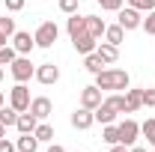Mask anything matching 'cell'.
Returning <instances> with one entry per match:
<instances>
[{
	"label": "cell",
	"mask_w": 155,
	"mask_h": 152,
	"mask_svg": "<svg viewBox=\"0 0 155 152\" xmlns=\"http://www.w3.org/2000/svg\"><path fill=\"white\" fill-rule=\"evenodd\" d=\"M93 116H96V122H101V125H110V122H116V107L114 104H107V101H101L96 111H93Z\"/></svg>",
	"instance_id": "14"
},
{
	"label": "cell",
	"mask_w": 155,
	"mask_h": 152,
	"mask_svg": "<svg viewBox=\"0 0 155 152\" xmlns=\"http://www.w3.org/2000/svg\"><path fill=\"white\" fill-rule=\"evenodd\" d=\"M152 152H155V149H152Z\"/></svg>",
	"instance_id": "43"
},
{
	"label": "cell",
	"mask_w": 155,
	"mask_h": 152,
	"mask_svg": "<svg viewBox=\"0 0 155 152\" xmlns=\"http://www.w3.org/2000/svg\"><path fill=\"white\" fill-rule=\"evenodd\" d=\"M9 72H12V78H15L18 84H27L30 78L36 75V66L30 63V57H21V54H18V57L12 60V66H9Z\"/></svg>",
	"instance_id": "3"
},
{
	"label": "cell",
	"mask_w": 155,
	"mask_h": 152,
	"mask_svg": "<svg viewBox=\"0 0 155 152\" xmlns=\"http://www.w3.org/2000/svg\"><path fill=\"white\" fill-rule=\"evenodd\" d=\"M48 152H66V149H63V146H57V143H54V146H48Z\"/></svg>",
	"instance_id": "38"
},
{
	"label": "cell",
	"mask_w": 155,
	"mask_h": 152,
	"mask_svg": "<svg viewBox=\"0 0 155 152\" xmlns=\"http://www.w3.org/2000/svg\"><path fill=\"white\" fill-rule=\"evenodd\" d=\"M98 90H128V72L122 69H101L96 75Z\"/></svg>",
	"instance_id": "1"
},
{
	"label": "cell",
	"mask_w": 155,
	"mask_h": 152,
	"mask_svg": "<svg viewBox=\"0 0 155 152\" xmlns=\"http://www.w3.org/2000/svg\"><path fill=\"white\" fill-rule=\"evenodd\" d=\"M101 140L107 143V146H114V143H119V125H104V131H101Z\"/></svg>",
	"instance_id": "22"
},
{
	"label": "cell",
	"mask_w": 155,
	"mask_h": 152,
	"mask_svg": "<svg viewBox=\"0 0 155 152\" xmlns=\"http://www.w3.org/2000/svg\"><path fill=\"white\" fill-rule=\"evenodd\" d=\"M0 81H3V69H0Z\"/></svg>",
	"instance_id": "42"
},
{
	"label": "cell",
	"mask_w": 155,
	"mask_h": 152,
	"mask_svg": "<svg viewBox=\"0 0 155 152\" xmlns=\"http://www.w3.org/2000/svg\"><path fill=\"white\" fill-rule=\"evenodd\" d=\"M57 36H60V27L54 24V21H42V24H39V30L33 33V39H36V48H54Z\"/></svg>",
	"instance_id": "2"
},
{
	"label": "cell",
	"mask_w": 155,
	"mask_h": 152,
	"mask_svg": "<svg viewBox=\"0 0 155 152\" xmlns=\"http://www.w3.org/2000/svg\"><path fill=\"white\" fill-rule=\"evenodd\" d=\"M96 54L104 60V63H116V57H119V48H116V45H110V42H101V45L96 48Z\"/></svg>",
	"instance_id": "17"
},
{
	"label": "cell",
	"mask_w": 155,
	"mask_h": 152,
	"mask_svg": "<svg viewBox=\"0 0 155 152\" xmlns=\"http://www.w3.org/2000/svg\"><path fill=\"white\" fill-rule=\"evenodd\" d=\"M33 134H36V140H39V143H48V140H54V128H51L45 119H42V122L36 125V131H33Z\"/></svg>",
	"instance_id": "21"
},
{
	"label": "cell",
	"mask_w": 155,
	"mask_h": 152,
	"mask_svg": "<svg viewBox=\"0 0 155 152\" xmlns=\"http://www.w3.org/2000/svg\"><path fill=\"white\" fill-rule=\"evenodd\" d=\"M122 39H125V30L119 27V24H110V27H104V42H110V45H122Z\"/></svg>",
	"instance_id": "18"
},
{
	"label": "cell",
	"mask_w": 155,
	"mask_h": 152,
	"mask_svg": "<svg viewBox=\"0 0 155 152\" xmlns=\"http://www.w3.org/2000/svg\"><path fill=\"white\" fill-rule=\"evenodd\" d=\"M128 152H149V149H146V146H137V143H134V146H128Z\"/></svg>",
	"instance_id": "37"
},
{
	"label": "cell",
	"mask_w": 155,
	"mask_h": 152,
	"mask_svg": "<svg viewBox=\"0 0 155 152\" xmlns=\"http://www.w3.org/2000/svg\"><path fill=\"white\" fill-rule=\"evenodd\" d=\"M137 137H140V122H134V119H122V122H119V143L134 146Z\"/></svg>",
	"instance_id": "5"
},
{
	"label": "cell",
	"mask_w": 155,
	"mask_h": 152,
	"mask_svg": "<svg viewBox=\"0 0 155 152\" xmlns=\"http://www.w3.org/2000/svg\"><path fill=\"white\" fill-rule=\"evenodd\" d=\"M116 24L128 33V30H137V27L143 24V18H140V12H137L134 6H128V9H119V21H116Z\"/></svg>",
	"instance_id": "9"
},
{
	"label": "cell",
	"mask_w": 155,
	"mask_h": 152,
	"mask_svg": "<svg viewBox=\"0 0 155 152\" xmlns=\"http://www.w3.org/2000/svg\"><path fill=\"white\" fill-rule=\"evenodd\" d=\"M0 122H3V125H15V122H18V111H15L12 104H9V107H0Z\"/></svg>",
	"instance_id": "24"
},
{
	"label": "cell",
	"mask_w": 155,
	"mask_h": 152,
	"mask_svg": "<svg viewBox=\"0 0 155 152\" xmlns=\"http://www.w3.org/2000/svg\"><path fill=\"white\" fill-rule=\"evenodd\" d=\"M143 107V90H125V111L134 114Z\"/></svg>",
	"instance_id": "16"
},
{
	"label": "cell",
	"mask_w": 155,
	"mask_h": 152,
	"mask_svg": "<svg viewBox=\"0 0 155 152\" xmlns=\"http://www.w3.org/2000/svg\"><path fill=\"white\" fill-rule=\"evenodd\" d=\"M57 6H60V12H66V15H75L78 12V0H60Z\"/></svg>",
	"instance_id": "31"
},
{
	"label": "cell",
	"mask_w": 155,
	"mask_h": 152,
	"mask_svg": "<svg viewBox=\"0 0 155 152\" xmlns=\"http://www.w3.org/2000/svg\"><path fill=\"white\" fill-rule=\"evenodd\" d=\"M72 45H75V51H78V54H84V57H87V54H93V51L98 48V45H96V39L90 36L87 30H81L78 36H72Z\"/></svg>",
	"instance_id": "10"
},
{
	"label": "cell",
	"mask_w": 155,
	"mask_h": 152,
	"mask_svg": "<svg viewBox=\"0 0 155 152\" xmlns=\"http://www.w3.org/2000/svg\"><path fill=\"white\" fill-rule=\"evenodd\" d=\"M36 125H39V119L30 114V111L18 114V122H15V128H18L21 134H33V131H36Z\"/></svg>",
	"instance_id": "15"
},
{
	"label": "cell",
	"mask_w": 155,
	"mask_h": 152,
	"mask_svg": "<svg viewBox=\"0 0 155 152\" xmlns=\"http://www.w3.org/2000/svg\"><path fill=\"white\" fill-rule=\"evenodd\" d=\"M128 6H134L137 12H152V9H155V0H128Z\"/></svg>",
	"instance_id": "29"
},
{
	"label": "cell",
	"mask_w": 155,
	"mask_h": 152,
	"mask_svg": "<svg viewBox=\"0 0 155 152\" xmlns=\"http://www.w3.org/2000/svg\"><path fill=\"white\" fill-rule=\"evenodd\" d=\"M104 66H107V63H104V60L98 57L96 51H93V54H87V57H84V69H87V72H93V75H98V72H101V69H104Z\"/></svg>",
	"instance_id": "20"
},
{
	"label": "cell",
	"mask_w": 155,
	"mask_h": 152,
	"mask_svg": "<svg viewBox=\"0 0 155 152\" xmlns=\"http://www.w3.org/2000/svg\"><path fill=\"white\" fill-rule=\"evenodd\" d=\"M30 114L36 116L39 122H42V119H48V116L54 114V104H51V98H48V95H36V98L30 101Z\"/></svg>",
	"instance_id": "8"
},
{
	"label": "cell",
	"mask_w": 155,
	"mask_h": 152,
	"mask_svg": "<svg viewBox=\"0 0 155 152\" xmlns=\"http://www.w3.org/2000/svg\"><path fill=\"white\" fill-rule=\"evenodd\" d=\"M0 137H6V125L3 122H0Z\"/></svg>",
	"instance_id": "39"
},
{
	"label": "cell",
	"mask_w": 155,
	"mask_h": 152,
	"mask_svg": "<svg viewBox=\"0 0 155 152\" xmlns=\"http://www.w3.org/2000/svg\"><path fill=\"white\" fill-rule=\"evenodd\" d=\"M98 6L107 9V12H119L122 9V0H98Z\"/></svg>",
	"instance_id": "32"
},
{
	"label": "cell",
	"mask_w": 155,
	"mask_h": 152,
	"mask_svg": "<svg viewBox=\"0 0 155 152\" xmlns=\"http://www.w3.org/2000/svg\"><path fill=\"white\" fill-rule=\"evenodd\" d=\"M24 3H27V0H6V9H9V12H21Z\"/></svg>",
	"instance_id": "34"
},
{
	"label": "cell",
	"mask_w": 155,
	"mask_h": 152,
	"mask_svg": "<svg viewBox=\"0 0 155 152\" xmlns=\"http://www.w3.org/2000/svg\"><path fill=\"white\" fill-rule=\"evenodd\" d=\"M143 107H155V87L143 90Z\"/></svg>",
	"instance_id": "33"
},
{
	"label": "cell",
	"mask_w": 155,
	"mask_h": 152,
	"mask_svg": "<svg viewBox=\"0 0 155 152\" xmlns=\"http://www.w3.org/2000/svg\"><path fill=\"white\" fill-rule=\"evenodd\" d=\"M0 107H3V93H0Z\"/></svg>",
	"instance_id": "41"
},
{
	"label": "cell",
	"mask_w": 155,
	"mask_h": 152,
	"mask_svg": "<svg viewBox=\"0 0 155 152\" xmlns=\"http://www.w3.org/2000/svg\"><path fill=\"white\" fill-rule=\"evenodd\" d=\"M93 122H96V116H93V111H90V107H78L75 114H72V125H75L78 131H87Z\"/></svg>",
	"instance_id": "12"
},
{
	"label": "cell",
	"mask_w": 155,
	"mask_h": 152,
	"mask_svg": "<svg viewBox=\"0 0 155 152\" xmlns=\"http://www.w3.org/2000/svg\"><path fill=\"white\" fill-rule=\"evenodd\" d=\"M110 152H128V146H125V143H114V146H110Z\"/></svg>",
	"instance_id": "36"
},
{
	"label": "cell",
	"mask_w": 155,
	"mask_h": 152,
	"mask_svg": "<svg viewBox=\"0 0 155 152\" xmlns=\"http://www.w3.org/2000/svg\"><path fill=\"white\" fill-rule=\"evenodd\" d=\"M101 101H104V98H101V90H98L96 84H93V87H84V90H81V107H90V111H96Z\"/></svg>",
	"instance_id": "11"
},
{
	"label": "cell",
	"mask_w": 155,
	"mask_h": 152,
	"mask_svg": "<svg viewBox=\"0 0 155 152\" xmlns=\"http://www.w3.org/2000/svg\"><path fill=\"white\" fill-rule=\"evenodd\" d=\"M30 101H33V98H30V90H27L24 84H15V87L9 90V104H12L18 114L30 111Z\"/></svg>",
	"instance_id": "4"
},
{
	"label": "cell",
	"mask_w": 155,
	"mask_h": 152,
	"mask_svg": "<svg viewBox=\"0 0 155 152\" xmlns=\"http://www.w3.org/2000/svg\"><path fill=\"white\" fill-rule=\"evenodd\" d=\"M0 152H18V149H15V143H12V140L0 137Z\"/></svg>",
	"instance_id": "35"
},
{
	"label": "cell",
	"mask_w": 155,
	"mask_h": 152,
	"mask_svg": "<svg viewBox=\"0 0 155 152\" xmlns=\"http://www.w3.org/2000/svg\"><path fill=\"white\" fill-rule=\"evenodd\" d=\"M15 57H18V51H15L12 45H3V48H0V66H12Z\"/></svg>",
	"instance_id": "26"
},
{
	"label": "cell",
	"mask_w": 155,
	"mask_h": 152,
	"mask_svg": "<svg viewBox=\"0 0 155 152\" xmlns=\"http://www.w3.org/2000/svg\"><path fill=\"white\" fill-rule=\"evenodd\" d=\"M140 134H143V137L149 140V146L155 149V119H146V122L140 125Z\"/></svg>",
	"instance_id": "25"
},
{
	"label": "cell",
	"mask_w": 155,
	"mask_h": 152,
	"mask_svg": "<svg viewBox=\"0 0 155 152\" xmlns=\"http://www.w3.org/2000/svg\"><path fill=\"white\" fill-rule=\"evenodd\" d=\"M66 30H69V36H78L81 30H84V15H69V21H66Z\"/></svg>",
	"instance_id": "23"
},
{
	"label": "cell",
	"mask_w": 155,
	"mask_h": 152,
	"mask_svg": "<svg viewBox=\"0 0 155 152\" xmlns=\"http://www.w3.org/2000/svg\"><path fill=\"white\" fill-rule=\"evenodd\" d=\"M0 33H3V36H12V33H15V18L0 15Z\"/></svg>",
	"instance_id": "28"
},
{
	"label": "cell",
	"mask_w": 155,
	"mask_h": 152,
	"mask_svg": "<svg viewBox=\"0 0 155 152\" xmlns=\"http://www.w3.org/2000/svg\"><path fill=\"white\" fill-rule=\"evenodd\" d=\"M33 78H36L39 84L51 87V84L60 81V66H54V63H42V66H36V75H33Z\"/></svg>",
	"instance_id": "7"
},
{
	"label": "cell",
	"mask_w": 155,
	"mask_h": 152,
	"mask_svg": "<svg viewBox=\"0 0 155 152\" xmlns=\"http://www.w3.org/2000/svg\"><path fill=\"white\" fill-rule=\"evenodd\" d=\"M104 101H107V104H114V107H116V114H128V111H125V95L114 93V95H107Z\"/></svg>",
	"instance_id": "27"
},
{
	"label": "cell",
	"mask_w": 155,
	"mask_h": 152,
	"mask_svg": "<svg viewBox=\"0 0 155 152\" xmlns=\"http://www.w3.org/2000/svg\"><path fill=\"white\" fill-rule=\"evenodd\" d=\"M104 27H107L104 18H98V15H84V30H87L93 39H101V36H104Z\"/></svg>",
	"instance_id": "13"
},
{
	"label": "cell",
	"mask_w": 155,
	"mask_h": 152,
	"mask_svg": "<svg viewBox=\"0 0 155 152\" xmlns=\"http://www.w3.org/2000/svg\"><path fill=\"white\" fill-rule=\"evenodd\" d=\"M12 48L18 51L21 57H30V51L36 48V39L30 36L27 30H15V33H12Z\"/></svg>",
	"instance_id": "6"
},
{
	"label": "cell",
	"mask_w": 155,
	"mask_h": 152,
	"mask_svg": "<svg viewBox=\"0 0 155 152\" xmlns=\"http://www.w3.org/2000/svg\"><path fill=\"white\" fill-rule=\"evenodd\" d=\"M15 149H18V152H36L39 149L36 134H21L18 140H15Z\"/></svg>",
	"instance_id": "19"
},
{
	"label": "cell",
	"mask_w": 155,
	"mask_h": 152,
	"mask_svg": "<svg viewBox=\"0 0 155 152\" xmlns=\"http://www.w3.org/2000/svg\"><path fill=\"white\" fill-rule=\"evenodd\" d=\"M140 27H143L149 36H155V9H152V12H146V18H143V24H140Z\"/></svg>",
	"instance_id": "30"
},
{
	"label": "cell",
	"mask_w": 155,
	"mask_h": 152,
	"mask_svg": "<svg viewBox=\"0 0 155 152\" xmlns=\"http://www.w3.org/2000/svg\"><path fill=\"white\" fill-rule=\"evenodd\" d=\"M6 39H9V36H3V33H0V48H3V45H6Z\"/></svg>",
	"instance_id": "40"
}]
</instances>
